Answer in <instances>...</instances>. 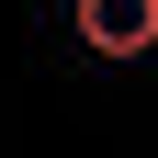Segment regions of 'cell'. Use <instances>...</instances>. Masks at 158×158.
Wrapping results in <instances>:
<instances>
[{
	"label": "cell",
	"instance_id": "1",
	"mask_svg": "<svg viewBox=\"0 0 158 158\" xmlns=\"http://www.w3.org/2000/svg\"><path fill=\"white\" fill-rule=\"evenodd\" d=\"M79 45L90 56H147L158 45V0H79Z\"/></svg>",
	"mask_w": 158,
	"mask_h": 158
}]
</instances>
